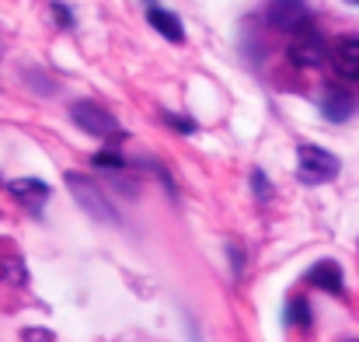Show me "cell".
Returning a JSON list of instances; mask_svg holds the SVG:
<instances>
[{
  "label": "cell",
  "instance_id": "obj_1",
  "mask_svg": "<svg viewBox=\"0 0 359 342\" xmlns=\"http://www.w3.org/2000/svg\"><path fill=\"white\" fill-rule=\"evenodd\" d=\"M297 175L304 185H321V182H332L339 175V157L325 147H314V143H304L297 150Z\"/></svg>",
  "mask_w": 359,
  "mask_h": 342
},
{
  "label": "cell",
  "instance_id": "obj_2",
  "mask_svg": "<svg viewBox=\"0 0 359 342\" xmlns=\"http://www.w3.org/2000/svg\"><path fill=\"white\" fill-rule=\"evenodd\" d=\"M70 119L98 140H122V126L116 122V115L109 109H102V105H95V102H77L70 109Z\"/></svg>",
  "mask_w": 359,
  "mask_h": 342
},
{
  "label": "cell",
  "instance_id": "obj_3",
  "mask_svg": "<svg viewBox=\"0 0 359 342\" xmlns=\"http://www.w3.org/2000/svg\"><path fill=\"white\" fill-rule=\"evenodd\" d=\"M67 185H70V192H74V199L88 210V217H95V221H109V224H119V217H116V210L109 206V199H105V192L88 178V175H67Z\"/></svg>",
  "mask_w": 359,
  "mask_h": 342
},
{
  "label": "cell",
  "instance_id": "obj_4",
  "mask_svg": "<svg viewBox=\"0 0 359 342\" xmlns=\"http://www.w3.org/2000/svg\"><path fill=\"white\" fill-rule=\"evenodd\" d=\"M325 56H328L325 35H321L318 28H311V25H300V28L293 32V42H290V60H293L297 67L311 70V67H321Z\"/></svg>",
  "mask_w": 359,
  "mask_h": 342
},
{
  "label": "cell",
  "instance_id": "obj_5",
  "mask_svg": "<svg viewBox=\"0 0 359 342\" xmlns=\"http://www.w3.org/2000/svg\"><path fill=\"white\" fill-rule=\"evenodd\" d=\"M265 18L279 32H297L300 25H307V4L304 0H269Z\"/></svg>",
  "mask_w": 359,
  "mask_h": 342
},
{
  "label": "cell",
  "instance_id": "obj_6",
  "mask_svg": "<svg viewBox=\"0 0 359 342\" xmlns=\"http://www.w3.org/2000/svg\"><path fill=\"white\" fill-rule=\"evenodd\" d=\"M328 56H332V67H335L339 77L359 81V39L356 35H342V39H335L332 49H328Z\"/></svg>",
  "mask_w": 359,
  "mask_h": 342
},
{
  "label": "cell",
  "instance_id": "obj_7",
  "mask_svg": "<svg viewBox=\"0 0 359 342\" xmlns=\"http://www.w3.org/2000/svg\"><path fill=\"white\" fill-rule=\"evenodd\" d=\"M0 283H7V287L28 283V265H25L21 251L14 248V241H7V237H0Z\"/></svg>",
  "mask_w": 359,
  "mask_h": 342
},
{
  "label": "cell",
  "instance_id": "obj_8",
  "mask_svg": "<svg viewBox=\"0 0 359 342\" xmlns=\"http://www.w3.org/2000/svg\"><path fill=\"white\" fill-rule=\"evenodd\" d=\"M7 192H11L21 206H28L32 213H39V210H42V203L49 199V185H46V182H39V178H14V182L7 185Z\"/></svg>",
  "mask_w": 359,
  "mask_h": 342
},
{
  "label": "cell",
  "instance_id": "obj_9",
  "mask_svg": "<svg viewBox=\"0 0 359 342\" xmlns=\"http://www.w3.org/2000/svg\"><path fill=\"white\" fill-rule=\"evenodd\" d=\"M307 279L318 287V290H328V294H342V265L332 262V258H321L311 265Z\"/></svg>",
  "mask_w": 359,
  "mask_h": 342
},
{
  "label": "cell",
  "instance_id": "obj_10",
  "mask_svg": "<svg viewBox=\"0 0 359 342\" xmlns=\"http://www.w3.org/2000/svg\"><path fill=\"white\" fill-rule=\"evenodd\" d=\"M147 18H150V25L168 39V42H182L185 39V32H182V21L171 14V11H164V7H157V4H150V11H147Z\"/></svg>",
  "mask_w": 359,
  "mask_h": 342
},
{
  "label": "cell",
  "instance_id": "obj_11",
  "mask_svg": "<svg viewBox=\"0 0 359 342\" xmlns=\"http://www.w3.org/2000/svg\"><path fill=\"white\" fill-rule=\"evenodd\" d=\"M356 109V102H353V95H346L342 88H332L328 95H325V105H321V112L325 119H332V122H346L349 115Z\"/></svg>",
  "mask_w": 359,
  "mask_h": 342
},
{
  "label": "cell",
  "instance_id": "obj_12",
  "mask_svg": "<svg viewBox=\"0 0 359 342\" xmlns=\"http://www.w3.org/2000/svg\"><path fill=\"white\" fill-rule=\"evenodd\" d=\"M286 322H290V325H300V329H307V325H311V308H307V301H304V297L290 301V308H286Z\"/></svg>",
  "mask_w": 359,
  "mask_h": 342
},
{
  "label": "cell",
  "instance_id": "obj_13",
  "mask_svg": "<svg viewBox=\"0 0 359 342\" xmlns=\"http://www.w3.org/2000/svg\"><path fill=\"white\" fill-rule=\"evenodd\" d=\"M95 164H98V168H112V171L126 168V161H122L116 150H98V154H95Z\"/></svg>",
  "mask_w": 359,
  "mask_h": 342
},
{
  "label": "cell",
  "instance_id": "obj_14",
  "mask_svg": "<svg viewBox=\"0 0 359 342\" xmlns=\"http://www.w3.org/2000/svg\"><path fill=\"white\" fill-rule=\"evenodd\" d=\"M164 122H168V126H175L178 133H192V129H196V122H192V119H178V115H171V112H164Z\"/></svg>",
  "mask_w": 359,
  "mask_h": 342
},
{
  "label": "cell",
  "instance_id": "obj_15",
  "mask_svg": "<svg viewBox=\"0 0 359 342\" xmlns=\"http://www.w3.org/2000/svg\"><path fill=\"white\" fill-rule=\"evenodd\" d=\"M21 339L25 342H53V332H46V329H25Z\"/></svg>",
  "mask_w": 359,
  "mask_h": 342
},
{
  "label": "cell",
  "instance_id": "obj_16",
  "mask_svg": "<svg viewBox=\"0 0 359 342\" xmlns=\"http://www.w3.org/2000/svg\"><path fill=\"white\" fill-rule=\"evenodd\" d=\"M251 182H255V196L265 203V199H269V182H265V175H262V171H255V175H251Z\"/></svg>",
  "mask_w": 359,
  "mask_h": 342
},
{
  "label": "cell",
  "instance_id": "obj_17",
  "mask_svg": "<svg viewBox=\"0 0 359 342\" xmlns=\"http://www.w3.org/2000/svg\"><path fill=\"white\" fill-rule=\"evenodd\" d=\"M53 14H56V21H60L63 28H70V25H74V18H70V11H67L63 4H53Z\"/></svg>",
  "mask_w": 359,
  "mask_h": 342
},
{
  "label": "cell",
  "instance_id": "obj_18",
  "mask_svg": "<svg viewBox=\"0 0 359 342\" xmlns=\"http://www.w3.org/2000/svg\"><path fill=\"white\" fill-rule=\"evenodd\" d=\"M349 4H359V0H349Z\"/></svg>",
  "mask_w": 359,
  "mask_h": 342
},
{
  "label": "cell",
  "instance_id": "obj_19",
  "mask_svg": "<svg viewBox=\"0 0 359 342\" xmlns=\"http://www.w3.org/2000/svg\"><path fill=\"white\" fill-rule=\"evenodd\" d=\"M353 342H359V339H353Z\"/></svg>",
  "mask_w": 359,
  "mask_h": 342
}]
</instances>
